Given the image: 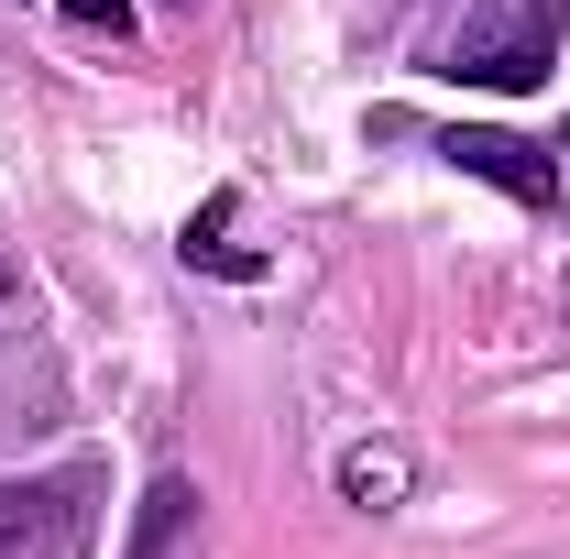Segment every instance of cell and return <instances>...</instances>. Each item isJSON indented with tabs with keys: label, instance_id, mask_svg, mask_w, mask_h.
<instances>
[{
	"label": "cell",
	"instance_id": "3",
	"mask_svg": "<svg viewBox=\"0 0 570 559\" xmlns=\"http://www.w3.org/2000/svg\"><path fill=\"white\" fill-rule=\"evenodd\" d=\"M198 516V493H187V472H165V483L142 493V527H132V559H165L176 549V527Z\"/></svg>",
	"mask_w": 570,
	"mask_h": 559
},
{
	"label": "cell",
	"instance_id": "5",
	"mask_svg": "<svg viewBox=\"0 0 570 559\" xmlns=\"http://www.w3.org/2000/svg\"><path fill=\"white\" fill-rule=\"evenodd\" d=\"M67 22H99V33H132V0H67Z\"/></svg>",
	"mask_w": 570,
	"mask_h": 559
},
{
	"label": "cell",
	"instance_id": "1",
	"mask_svg": "<svg viewBox=\"0 0 570 559\" xmlns=\"http://www.w3.org/2000/svg\"><path fill=\"white\" fill-rule=\"evenodd\" d=\"M450 77H461V88H538V77H549V11H494V22H461Z\"/></svg>",
	"mask_w": 570,
	"mask_h": 559
},
{
	"label": "cell",
	"instance_id": "4",
	"mask_svg": "<svg viewBox=\"0 0 570 559\" xmlns=\"http://www.w3.org/2000/svg\"><path fill=\"white\" fill-rule=\"evenodd\" d=\"M341 493H352V504H395V493H406V450H352V461H341Z\"/></svg>",
	"mask_w": 570,
	"mask_h": 559
},
{
	"label": "cell",
	"instance_id": "2",
	"mask_svg": "<svg viewBox=\"0 0 570 559\" xmlns=\"http://www.w3.org/2000/svg\"><path fill=\"white\" fill-rule=\"evenodd\" d=\"M461 176H483V187H504V198H527V209H549L560 198V165L538 154V143H515V133H450L439 143Z\"/></svg>",
	"mask_w": 570,
	"mask_h": 559
}]
</instances>
